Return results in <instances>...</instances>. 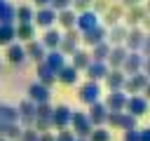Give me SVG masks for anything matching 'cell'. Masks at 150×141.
<instances>
[{
  "label": "cell",
  "instance_id": "14",
  "mask_svg": "<svg viewBox=\"0 0 150 141\" xmlns=\"http://www.w3.org/2000/svg\"><path fill=\"white\" fill-rule=\"evenodd\" d=\"M21 35H23V40H28V35H33V28L23 26V28H21Z\"/></svg>",
  "mask_w": 150,
  "mask_h": 141
},
{
  "label": "cell",
  "instance_id": "11",
  "mask_svg": "<svg viewBox=\"0 0 150 141\" xmlns=\"http://www.w3.org/2000/svg\"><path fill=\"white\" fill-rule=\"evenodd\" d=\"M138 42H141V33H138V31H134V33H131V40H129V45H131V47H136Z\"/></svg>",
  "mask_w": 150,
  "mask_h": 141
},
{
  "label": "cell",
  "instance_id": "9",
  "mask_svg": "<svg viewBox=\"0 0 150 141\" xmlns=\"http://www.w3.org/2000/svg\"><path fill=\"white\" fill-rule=\"evenodd\" d=\"M61 24H63V26H73V24H75V19H73V14H68V12H63V14H61Z\"/></svg>",
  "mask_w": 150,
  "mask_h": 141
},
{
  "label": "cell",
  "instance_id": "7",
  "mask_svg": "<svg viewBox=\"0 0 150 141\" xmlns=\"http://www.w3.org/2000/svg\"><path fill=\"white\" fill-rule=\"evenodd\" d=\"M141 108L145 110V101H141V99H131V110H134V115H138Z\"/></svg>",
  "mask_w": 150,
  "mask_h": 141
},
{
  "label": "cell",
  "instance_id": "2",
  "mask_svg": "<svg viewBox=\"0 0 150 141\" xmlns=\"http://www.w3.org/2000/svg\"><path fill=\"white\" fill-rule=\"evenodd\" d=\"M77 24H80L84 31H89V28H94V26H96V16H94V14H82Z\"/></svg>",
  "mask_w": 150,
  "mask_h": 141
},
{
  "label": "cell",
  "instance_id": "5",
  "mask_svg": "<svg viewBox=\"0 0 150 141\" xmlns=\"http://www.w3.org/2000/svg\"><path fill=\"white\" fill-rule=\"evenodd\" d=\"M61 80L63 82H73L75 80V68H63L61 70Z\"/></svg>",
  "mask_w": 150,
  "mask_h": 141
},
{
  "label": "cell",
  "instance_id": "13",
  "mask_svg": "<svg viewBox=\"0 0 150 141\" xmlns=\"http://www.w3.org/2000/svg\"><path fill=\"white\" fill-rule=\"evenodd\" d=\"M49 56H52V59H49L52 66H61V54H49Z\"/></svg>",
  "mask_w": 150,
  "mask_h": 141
},
{
  "label": "cell",
  "instance_id": "3",
  "mask_svg": "<svg viewBox=\"0 0 150 141\" xmlns=\"http://www.w3.org/2000/svg\"><path fill=\"white\" fill-rule=\"evenodd\" d=\"M52 21H54V12H47V9H45V12H40V14H38V24L49 26Z\"/></svg>",
  "mask_w": 150,
  "mask_h": 141
},
{
  "label": "cell",
  "instance_id": "8",
  "mask_svg": "<svg viewBox=\"0 0 150 141\" xmlns=\"http://www.w3.org/2000/svg\"><path fill=\"white\" fill-rule=\"evenodd\" d=\"M9 38H12V28L5 26V28L0 31V42H9Z\"/></svg>",
  "mask_w": 150,
  "mask_h": 141
},
{
  "label": "cell",
  "instance_id": "6",
  "mask_svg": "<svg viewBox=\"0 0 150 141\" xmlns=\"http://www.w3.org/2000/svg\"><path fill=\"white\" fill-rule=\"evenodd\" d=\"M30 96L42 101V99H45V87H40V85H33V87H30Z\"/></svg>",
  "mask_w": 150,
  "mask_h": 141
},
{
  "label": "cell",
  "instance_id": "10",
  "mask_svg": "<svg viewBox=\"0 0 150 141\" xmlns=\"http://www.w3.org/2000/svg\"><path fill=\"white\" fill-rule=\"evenodd\" d=\"M45 38H47V40H45L47 45H56V42H59V33H54V31H52V33L47 31V35H45Z\"/></svg>",
  "mask_w": 150,
  "mask_h": 141
},
{
  "label": "cell",
  "instance_id": "16",
  "mask_svg": "<svg viewBox=\"0 0 150 141\" xmlns=\"http://www.w3.org/2000/svg\"><path fill=\"white\" fill-rule=\"evenodd\" d=\"M68 2H70V0H56V7H66Z\"/></svg>",
  "mask_w": 150,
  "mask_h": 141
},
{
  "label": "cell",
  "instance_id": "17",
  "mask_svg": "<svg viewBox=\"0 0 150 141\" xmlns=\"http://www.w3.org/2000/svg\"><path fill=\"white\" fill-rule=\"evenodd\" d=\"M77 5H80V7H84V5H89V0H77Z\"/></svg>",
  "mask_w": 150,
  "mask_h": 141
},
{
  "label": "cell",
  "instance_id": "12",
  "mask_svg": "<svg viewBox=\"0 0 150 141\" xmlns=\"http://www.w3.org/2000/svg\"><path fill=\"white\" fill-rule=\"evenodd\" d=\"M98 134H94V141H108V134H103V129H96Z\"/></svg>",
  "mask_w": 150,
  "mask_h": 141
},
{
  "label": "cell",
  "instance_id": "4",
  "mask_svg": "<svg viewBox=\"0 0 150 141\" xmlns=\"http://www.w3.org/2000/svg\"><path fill=\"white\" fill-rule=\"evenodd\" d=\"M21 59H23V49H21V47H12V49H9V61L16 63V61H21Z\"/></svg>",
  "mask_w": 150,
  "mask_h": 141
},
{
  "label": "cell",
  "instance_id": "15",
  "mask_svg": "<svg viewBox=\"0 0 150 141\" xmlns=\"http://www.w3.org/2000/svg\"><path fill=\"white\" fill-rule=\"evenodd\" d=\"M141 141H150V129H145V134H141Z\"/></svg>",
  "mask_w": 150,
  "mask_h": 141
},
{
  "label": "cell",
  "instance_id": "1",
  "mask_svg": "<svg viewBox=\"0 0 150 141\" xmlns=\"http://www.w3.org/2000/svg\"><path fill=\"white\" fill-rule=\"evenodd\" d=\"M80 99H82V101H89V103H94V101L98 99V87H96L94 82L84 85V87L80 89Z\"/></svg>",
  "mask_w": 150,
  "mask_h": 141
},
{
  "label": "cell",
  "instance_id": "18",
  "mask_svg": "<svg viewBox=\"0 0 150 141\" xmlns=\"http://www.w3.org/2000/svg\"><path fill=\"white\" fill-rule=\"evenodd\" d=\"M38 2H47V0H38Z\"/></svg>",
  "mask_w": 150,
  "mask_h": 141
}]
</instances>
